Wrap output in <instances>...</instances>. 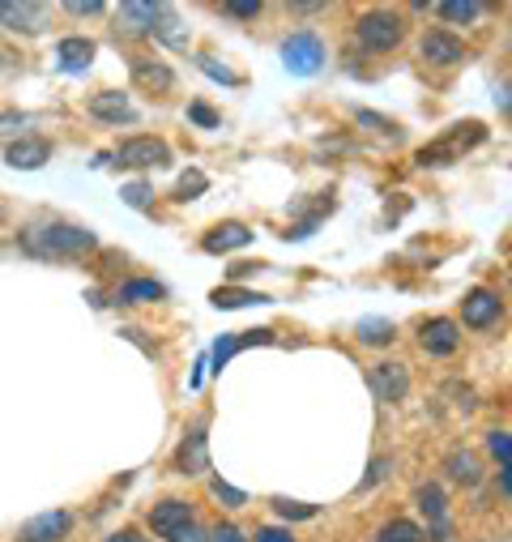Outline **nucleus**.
Segmentation results:
<instances>
[{"label":"nucleus","instance_id":"nucleus-1","mask_svg":"<svg viewBox=\"0 0 512 542\" xmlns=\"http://www.w3.org/2000/svg\"><path fill=\"white\" fill-rule=\"evenodd\" d=\"M22 244L35 257H82L99 239L86 227H73V222H47V227H30Z\"/></svg>","mask_w":512,"mask_h":542},{"label":"nucleus","instance_id":"nucleus-2","mask_svg":"<svg viewBox=\"0 0 512 542\" xmlns=\"http://www.w3.org/2000/svg\"><path fill=\"white\" fill-rule=\"evenodd\" d=\"M406 35V22L397 18L393 9H372V13H363L359 26H355V39L367 47V52H393L397 43H402Z\"/></svg>","mask_w":512,"mask_h":542},{"label":"nucleus","instance_id":"nucleus-3","mask_svg":"<svg viewBox=\"0 0 512 542\" xmlns=\"http://www.w3.org/2000/svg\"><path fill=\"white\" fill-rule=\"evenodd\" d=\"M282 65L291 69L295 77H312L325 69V43H320L312 30H299V35H291L282 43Z\"/></svg>","mask_w":512,"mask_h":542},{"label":"nucleus","instance_id":"nucleus-4","mask_svg":"<svg viewBox=\"0 0 512 542\" xmlns=\"http://www.w3.org/2000/svg\"><path fill=\"white\" fill-rule=\"evenodd\" d=\"M367 389L376 393V402H402V397L410 393V372L406 363H372L367 368Z\"/></svg>","mask_w":512,"mask_h":542},{"label":"nucleus","instance_id":"nucleus-5","mask_svg":"<svg viewBox=\"0 0 512 542\" xmlns=\"http://www.w3.org/2000/svg\"><path fill=\"white\" fill-rule=\"evenodd\" d=\"M116 158H120V167H137V171L167 167L171 163V146L163 137H128L124 146L116 150Z\"/></svg>","mask_w":512,"mask_h":542},{"label":"nucleus","instance_id":"nucleus-6","mask_svg":"<svg viewBox=\"0 0 512 542\" xmlns=\"http://www.w3.org/2000/svg\"><path fill=\"white\" fill-rule=\"evenodd\" d=\"M500 316H504V299L495 291H487V286H474V291L461 299V321H466L470 329H491Z\"/></svg>","mask_w":512,"mask_h":542},{"label":"nucleus","instance_id":"nucleus-7","mask_svg":"<svg viewBox=\"0 0 512 542\" xmlns=\"http://www.w3.org/2000/svg\"><path fill=\"white\" fill-rule=\"evenodd\" d=\"M487 133H483V124H457V133H448L444 141H436V146H423L419 150V163L423 167H440L444 158H453L457 150H466V146H474V141H483Z\"/></svg>","mask_w":512,"mask_h":542},{"label":"nucleus","instance_id":"nucleus-8","mask_svg":"<svg viewBox=\"0 0 512 542\" xmlns=\"http://www.w3.org/2000/svg\"><path fill=\"white\" fill-rule=\"evenodd\" d=\"M188 525H197L192 521V504L188 500H163V504H154L150 508V530L158 534V538H175V534H184Z\"/></svg>","mask_w":512,"mask_h":542},{"label":"nucleus","instance_id":"nucleus-9","mask_svg":"<svg viewBox=\"0 0 512 542\" xmlns=\"http://www.w3.org/2000/svg\"><path fill=\"white\" fill-rule=\"evenodd\" d=\"M69 530H73V517L64 508H52V513L30 517L18 530V542H60V538H69Z\"/></svg>","mask_w":512,"mask_h":542},{"label":"nucleus","instance_id":"nucleus-10","mask_svg":"<svg viewBox=\"0 0 512 542\" xmlns=\"http://www.w3.org/2000/svg\"><path fill=\"white\" fill-rule=\"evenodd\" d=\"M0 26L5 30H22V35H39V30L47 26V5H30V0H5L0 5Z\"/></svg>","mask_w":512,"mask_h":542},{"label":"nucleus","instance_id":"nucleus-11","mask_svg":"<svg viewBox=\"0 0 512 542\" xmlns=\"http://www.w3.org/2000/svg\"><path fill=\"white\" fill-rule=\"evenodd\" d=\"M163 18H167V5H141V0L120 5V26L128 35H158V22Z\"/></svg>","mask_w":512,"mask_h":542},{"label":"nucleus","instance_id":"nucleus-12","mask_svg":"<svg viewBox=\"0 0 512 542\" xmlns=\"http://www.w3.org/2000/svg\"><path fill=\"white\" fill-rule=\"evenodd\" d=\"M419 342H423L427 355H453V350L461 346V329H457V321H448V316H436V321L423 325Z\"/></svg>","mask_w":512,"mask_h":542},{"label":"nucleus","instance_id":"nucleus-13","mask_svg":"<svg viewBox=\"0 0 512 542\" xmlns=\"http://www.w3.org/2000/svg\"><path fill=\"white\" fill-rule=\"evenodd\" d=\"M90 116L103 120V124H133L137 111H133V103H128V94L103 90V94H94V99H90Z\"/></svg>","mask_w":512,"mask_h":542},{"label":"nucleus","instance_id":"nucleus-14","mask_svg":"<svg viewBox=\"0 0 512 542\" xmlns=\"http://www.w3.org/2000/svg\"><path fill=\"white\" fill-rule=\"evenodd\" d=\"M423 60H431V65H461V60H466V43L453 39L448 30H427L423 35Z\"/></svg>","mask_w":512,"mask_h":542},{"label":"nucleus","instance_id":"nucleus-15","mask_svg":"<svg viewBox=\"0 0 512 542\" xmlns=\"http://www.w3.org/2000/svg\"><path fill=\"white\" fill-rule=\"evenodd\" d=\"M47 158H52V146H47L43 137H22V141H13V146L5 150V163L13 171H35L43 167Z\"/></svg>","mask_w":512,"mask_h":542},{"label":"nucleus","instance_id":"nucleus-16","mask_svg":"<svg viewBox=\"0 0 512 542\" xmlns=\"http://www.w3.org/2000/svg\"><path fill=\"white\" fill-rule=\"evenodd\" d=\"M180 474H205L210 470V444H205V427H192L180 444V457H175Z\"/></svg>","mask_w":512,"mask_h":542},{"label":"nucleus","instance_id":"nucleus-17","mask_svg":"<svg viewBox=\"0 0 512 542\" xmlns=\"http://www.w3.org/2000/svg\"><path fill=\"white\" fill-rule=\"evenodd\" d=\"M248 244H252V231L244 227V222H218V227L201 239V248H205V252H214V257H218V252L248 248Z\"/></svg>","mask_w":512,"mask_h":542},{"label":"nucleus","instance_id":"nucleus-18","mask_svg":"<svg viewBox=\"0 0 512 542\" xmlns=\"http://www.w3.org/2000/svg\"><path fill=\"white\" fill-rule=\"evenodd\" d=\"M56 56H60V69L86 73V69H90V60H94V43L82 39V35H69V39H60V43H56Z\"/></svg>","mask_w":512,"mask_h":542},{"label":"nucleus","instance_id":"nucleus-19","mask_svg":"<svg viewBox=\"0 0 512 542\" xmlns=\"http://www.w3.org/2000/svg\"><path fill=\"white\" fill-rule=\"evenodd\" d=\"M444 470H448V478H453V483H461V487H474L478 478H483V466H478V457L474 453H448L444 457Z\"/></svg>","mask_w":512,"mask_h":542},{"label":"nucleus","instance_id":"nucleus-20","mask_svg":"<svg viewBox=\"0 0 512 542\" xmlns=\"http://www.w3.org/2000/svg\"><path fill=\"white\" fill-rule=\"evenodd\" d=\"M210 304L218 312H235V308H248V304H265L261 291H244V286H218V291L210 295Z\"/></svg>","mask_w":512,"mask_h":542},{"label":"nucleus","instance_id":"nucleus-21","mask_svg":"<svg viewBox=\"0 0 512 542\" xmlns=\"http://www.w3.org/2000/svg\"><path fill=\"white\" fill-rule=\"evenodd\" d=\"M133 77L150 90H171L175 86V73L167 65H158V60H133Z\"/></svg>","mask_w":512,"mask_h":542},{"label":"nucleus","instance_id":"nucleus-22","mask_svg":"<svg viewBox=\"0 0 512 542\" xmlns=\"http://www.w3.org/2000/svg\"><path fill=\"white\" fill-rule=\"evenodd\" d=\"M414 504H419V513L436 525V521H448V500H444V491L436 487V483H427V487H419L414 491Z\"/></svg>","mask_w":512,"mask_h":542},{"label":"nucleus","instance_id":"nucleus-23","mask_svg":"<svg viewBox=\"0 0 512 542\" xmlns=\"http://www.w3.org/2000/svg\"><path fill=\"white\" fill-rule=\"evenodd\" d=\"M120 304H154V299H163V282H154V278H133V282H124L120 286Z\"/></svg>","mask_w":512,"mask_h":542},{"label":"nucleus","instance_id":"nucleus-24","mask_svg":"<svg viewBox=\"0 0 512 542\" xmlns=\"http://www.w3.org/2000/svg\"><path fill=\"white\" fill-rule=\"evenodd\" d=\"M359 342L363 346H389L393 338H397V329H393V321H380V316H367V321H359Z\"/></svg>","mask_w":512,"mask_h":542},{"label":"nucleus","instance_id":"nucleus-25","mask_svg":"<svg viewBox=\"0 0 512 542\" xmlns=\"http://www.w3.org/2000/svg\"><path fill=\"white\" fill-rule=\"evenodd\" d=\"M436 13L444 22H474L483 13V5L478 0H444V5H436Z\"/></svg>","mask_w":512,"mask_h":542},{"label":"nucleus","instance_id":"nucleus-26","mask_svg":"<svg viewBox=\"0 0 512 542\" xmlns=\"http://www.w3.org/2000/svg\"><path fill=\"white\" fill-rule=\"evenodd\" d=\"M376 542H427V534H423L414 521H389V525L380 530Z\"/></svg>","mask_w":512,"mask_h":542},{"label":"nucleus","instance_id":"nucleus-27","mask_svg":"<svg viewBox=\"0 0 512 542\" xmlns=\"http://www.w3.org/2000/svg\"><path fill=\"white\" fill-rule=\"evenodd\" d=\"M205 188H210V180H205L201 171H184L180 184H175V201H197Z\"/></svg>","mask_w":512,"mask_h":542},{"label":"nucleus","instance_id":"nucleus-28","mask_svg":"<svg viewBox=\"0 0 512 542\" xmlns=\"http://www.w3.org/2000/svg\"><path fill=\"white\" fill-rule=\"evenodd\" d=\"M274 508H278V513H282L286 521H308V517H316V513H320L316 504H303V500H286V496H278V500H274Z\"/></svg>","mask_w":512,"mask_h":542},{"label":"nucleus","instance_id":"nucleus-29","mask_svg":"<svg viewBox=\"0 0 512 542\" xmlns=\"http://www.w3.org/2000/svg\"><path fill=\"white\" fill-rule=\"evenodd\" d=\"M487 449H491L495 461H500V470H508V461H512V440H508V432H487Z\"/></svg>","mask_w":512,"mask_h":542},{"label":"nucleus","instance_id":"nucleus-30","mask_svg":"<svg viewBox=\"0 0 512 542\" xmlns=\"http://www.w3.org/2000/svg\"><path fill=\"white\" fill-rule=\"evenodd\" d=\"M210 491H214V500H222L227 508H244V504H248V496H244V491H239V487H231V483H222V478H214V483H210Z\"/></svg>","mask_w":512,"mask_h":542},{"label":"nucleus","instance_id":"nucleus-31","mask_svg":"<svg viewBox=\"0 0 512 542\" xmlns=\"http://www.w3.org/2000/svg\"><path fill=\"white\" fill-rule=\"evenodd\" d=\"M120 197H124L128 205H133V210H146V205H150V188H146V184H128Z\"/></svg>","mask_w":512,"mask_h":542},{"label":"nucleus","instance_id":"nucleus-32","mask_svg":"<svg viewBox=\"0 0 512 542\" xmlns=\"http://www.w3.org/2000/svg\"><path fill=\"white\" fill-rule=\"evenodd\" d=\"M222 9L235 13V18H256V13H261V0H227Z\"/></svg>","mask_w":512,"mask_h":542},{"label":"nucleus","instance_id":"nucleus-33","mask_svg":"<svg viewBox=\"0 0 512 542\" xmlns=\"http://www.w3.org/2000/svg\"><path fill=\"white\" fill-rule=\"evenodd\" d=\"M389 466H393V461H389V457H376V461H372V470H367V478H363V483H359V491H367V487H376V483H380V478H384V474H389Z\"/></svg>","mask_w":512,"mask_h":542},{"label":"nucleus","instance_id":"nucleus-34","mask_svg":"<svg viewBox=\"0 0 512 542\" xmlns=\"http://www.w3.org/2000/svg\"><path fill=\"white\" fill-rule=\"evenodd\" d=\"M69 13H77V18H94V13H103L107 5L103 0H69V5H64Z\"/></svg>","mask_w":512,"mask_h":542},{"label":"nucleus","instance_id":"nucleus-35","mask_svg":"<svg viewBox=\"0 0 512 542\" xmlns=\"http://www.w3.org/2000/svg\"><path fill=\"white\" fill-rule=\"evenodd\" d=\"M210 542H252V538L239 530V525H218V530L210 534Z\"/></svg>","mask_w":512,"mask_h":542},{"label":"nucleus","instance_id":"nucleus-36","mask_svg":"<svg viewBox=\"0 0 512 542\" xmlns=\"http://www.w3.org/2000/svg\"><path fill=\"white\" fill-rule=\"evenodd\" d=\"M201 69H205V73H210V77H214V82H222V86H235V82H239V77H235L231 69H222V65H214V60H201Z\"/></svg>","mask_w":512,"mask_h":542},{"label":"nucleus","instance_id":"nucleus-37","mask_svg":"<svg viewBox=\"0 0 512 542\" xmlns=\"http://www.w3.org/2000/svg\"><path fill=\"white\" fill-rule=\"evenodd\" d=\"M188 116H192V120H197V124H201V129H214V124H218V116H214V111H210V107H205V103H192V107H188Z\"/></svg>","mask_w":512,"mask_h":542},{"label":"nucleus","instance_id":"nucleus-38","mask_svg":"<svg viewBox=\"0 0 512 542\" xmlns=\"http://www.w3.org/2000/svg\"><path fill=\"white\" fill-rule=\"evenodd\" d=\"M256 542H295L286 530H274V525H265V530H256Z\"/></svg>","mask_w":512,"mask_h":542},{"label":"nucleus","instance_id":"nucleus-39","mask_svg":"<svg viewBox=\"0 0 512 542\" xmlns=\"http://www.w3.org/2000/svg\"><path fill=\"white\" fill-rule=\"evenodd\" d=\"M171 542H210V534H205L201 525H188V530H184V534H175Z\"/></svg>","mask_w":512,"mask_h":542},{"label":"nucleus","instance_id":"nucleus-40","mask_svg":"<svg viewBox=\"0 0 512 542\" xmlns=\"http://www.w3.org/2000/svg\"><path fill=\"white\" fill-rule=\"evenodd\" d=\"M107 542H146V538H141V534H133V530H120V534H111Z\"/></svg>","mask_w":512,"mask_h":542}]
</instances>
